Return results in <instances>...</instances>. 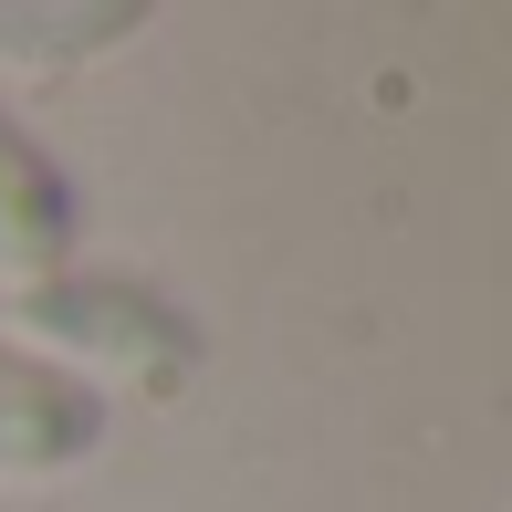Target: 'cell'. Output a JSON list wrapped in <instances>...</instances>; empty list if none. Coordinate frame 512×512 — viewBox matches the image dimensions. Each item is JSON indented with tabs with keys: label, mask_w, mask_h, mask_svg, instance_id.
Wrapping results in <instances>:
<instances>
[{
	"label": "cell",
	"mask_w": 512,
	"mask_h": 512,
	"mask_svg": "<svg viewBox=\"0 0 512 512\" xmlns=\"http://www.w3.org/2000/svg\"><path fill=\"white\" fill-rule=\"evenodd\" d=\"M74 251H84V199H74V178H63V157L0 95V283L21 293V283H42V272H63Z\"/></svg>",
	"instance_id": "cell-3"
},
{
	"label": "cell",
	"mask_w": 512,
	"mask_h": 512,
	"mask_svg": "<svg viewBox=\"0 0 512 512\" xmlns=\"http://www.w3.org/2000/svg\"><path fill=\"white\" fill-rule=\"evenodd\" d=\"M115 439V398L0 335V481H74Z\"/></svg>",
	"instance_id": "cell-2"
},
{
	"label": "cell",
	"mask_w": 512,
	"mask_h": 512,
	"mask_svg": "<svg viewBox=\"0 0 512 512\" xmlns=\"http://www.w3.org/2000/svg\"><path fill=\"white\" fill-rule=\"evenodd\" d=\"M11 324L32 335V356H53L63 377L84 387H147V398H178L199 377V324L178 293H157L147 272H42V283L11 293Z\"/></svg>",
	"instance_id": "cell-1"
},
{
	"label": "cell",
	"mask_w": 512,
	"mask_h": 512,
	"mask_svg": "<svg viewBox=\"0 0 512 512\" xmlns=\"http://www.w3.org/2000/svg\"><path fill=\"white\" fill-rule=\"evenodd\" d=\"M147 0H0V63L21 74H74V63H105L115 42L147 32Z\"/></svg>",
	"instance_id": "cell-4"
}]
</instances>
